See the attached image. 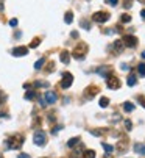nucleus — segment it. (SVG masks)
Returning a JSON list of instances; mask_svg holds the SVG:
<instances>
[{
    "label": "nucleus",
    "instance_id": "nucleus-1",
    "mask_svg": "<svg viewBox=\"0 0 145 158\" xmlns=\"http://www.w3.org/2000/svg\"><path fill=\"white\" fill-rule=\"evenodd\" d=\"M24 141H25V136H24V135L14 133V135H11L10 138H8L6 147H8V149H20V146L24 144Z\"/></svg>",
    "mask_w": 145,
    "mask_h": 158
},
{
    "label": "nucleus",
    "instance_id": "nucleus-2",
    "mask_svg": "<svg viewBox=\"0 0 145 158\" xmlns=\"http://www.w3.org/2000/svg\"><path fill=\"white\" fill-rule=\"evenodd\" d=\"M86 53H87V44H84V42H80L78 45H75L74 52H72L74 58H77V60H83L86 57Z\"/></svg>",
    "mask_w": 145,
    "mask_h": 158
},
{
    "label": "nucleus",
    "instance_id": "nucleus-3",
    "mask_svg": "<svg viewBox=\"0 0 145 158\" xmlns=\"http://www.w3.org/2000/svg\"><path fill=\"white\" fill-rule=\"evenodd\" d=\"M33 141L36 146H44L45 141H47V136H45V133L42 130H38V132H34V135H33Z\"/></svg>",
    "mask_w": 145,
    "mask_h": 158
},
{
    "label": "nucleus",
    "instance_id": "nucleus-4",
    "mask_svg": "<svg viewBox=\"0 0 145 158\" xmlns=\"http://www.w3.org/2000/svg\"><path fill=\"white\" fill-rule=\"evenodd\" d=\"M74 83V75H72L70 72H64L62 74V80H61V88H64V89H67V88H70V85Z\"/></svg>",
    "mask_w": 145,
    "mask_h": 158
},
{
    "label": "nucleus",
    "instance_id": "nucleus-5",
    "mask_svg": "<svg viewBox=\"0 0 145 158\" xmlns=\"http://www.w3.org/2000/svg\"><path fill=\"white\" fill-rule=\"evenodd\" d=\"M92 21L98 22V24H105L109 21V14L105 13V11H98V13H94L92 14Z\"/></svg>",
    "mask_w": 145,
    "mask_h": 158
},
{
    "label": "nucleus",
    "instance_id": "nucleus-6",
    "mask_svg": "<svg viewBox=\"0 0 145 158\" xmlns=\"http://www.w3.org/2000/svg\"><path fill=\"white\" fill-rule=\"evenodd\" d=\"M108 88H109V89H119L120 88V80L117 77H114L112 74L108 77Z\"/></svg>",
    "mask_w": 145,
    "mask_h": 158
},
{
    "label": "nucleus",
    "instance_id": "nucleus-7",
    "mask_svg": "<svg viewBox=\"0 0 145 158\" xmlns=\"http://www.w3.org/2000/svg\"><path fill=\"white\" fill-rule=\"evenodd\" d=\"M44 96H45V97H44V99H45V102H47L49 105H53V104H55V102L58 100L56 92H53V91H47Z\"/></svg>",
    "mask_w": 145,
    "mask_h": 158
},
{
    "label": "nucleus",
    "instance_id": "nucleus-8",
    "mask_svg": "<svg viewBox=\"0 0 145 158\" xmlns=\"http://www.w3.org/2000/svg\"><path fill=\"white\" fill-rule=\"evenodd\" d=\"M123 42L128 45V47H136V45H137V38H136V36H131V35H125Z\"/></svg>",
    "mask_w": 145,
    "mask_h": 158
},
{
    "label": "nucleus",
    "instance_id": "nucleus-9",
    "mask_svg": "<svg viewBox=\"0 0 145 158\" xmlns=\"http://www.w3.org/2000/svg\"><path fill=\"white\" fill-rule=\"evenodd\" d=\"M11 53L14 55V57H24V55L28 53V47H24V45H20V47H14Z\"/></svg>",
    "mask_w": 145,
    "mask_h": 158
},
{
    "label": "nucleus",
    "instance_id": "nucleus-10",
    "mask_svg": "<svg viewBox=\"0 0 145 158\" xmlns=\"http://www.w3.org/2000/svg\"><path fill=\"white\" fill-rule=\"evenodd\" d=\"M98 86H89V88H86V91H84V96L87 97V99H92L94 96H97L98 94Z\"/></svg>",
    "mask_w": 145,
    "mask_h": 158
},
{
    "label": "nucleus",
    "instance_id": "nucleus-11",
    "mask_svg": "<svg viewBox=\"0 0 145 158\" xmlns=\"http://www.w3.org/2000/svg\"><path fill=\"white\" fill-rule=\"evenodd\" d=\"M122 50H123V41H115V42L111 45V52L115 53V55L120 53Z\"/></svg>",
    "mask_w": 145,
    "mask_h": 158
},
{
    "label": "nucleus",
    "instance_id": "nucleus-12",
    "mask_svg": "<svg viewBox=\"0 0 145 158\" xmlns=\"http://www.w3.org/2000/svg\"><path fill=\"white\" fill-rule=\"evenodd\" d=\"M111 71H112V69H111L109 66H102V67H98V69H97V72L100 74L102 77H109L111 74H112Z\"/></svg>",
    "mask_w": 145,
    "mask_h": 158
},
{
    "label": "nucleus",
    "instance_id": "nucleus-13",
    "mask_svg": "<svg viewBox=\"0 0 145 158\" xmlns=\"http://www.w3.org/2000/svg\"><path fill=\"white\" fill-rule=\"evenodd\" d=\"M59 57H61V61L64 63V64H69V61H70V53L67 50H62Z\"/></svg>",
    "mask_w": 145,
    "mask_h": 158
},
{
    "label": "nucleus",
    "instance_id": "nucleus-14",
    "mask_svg": "<svg viewBox=\"0 0 145 158\" xmlns=\"http://www.w3.org/2000/svg\"><path fill=\"white\" fill-rule=\"evenodd\" d=\"M105 132H109V128H94V130H90V133H92L94 136L105 135Z\"/></svg>",
    "mask_w": 145,
    "mask_h": 158
},
{
    "label": "nucleus",
    "instance_id": "nucleus-15",
    "mask_svg": "<svg viewBox=\"0 0 145 158\" xmlns=\"http://www.w3.org/2000/svg\"><path fill=\"white\" fill-rule=\"evenodd\" d=\"M126 81H128V86H134L136 83H137V77H136L134 74H130V75H128V80H126Z\"/></svg>",
    "mask_w": 145,
    "mask_h": 158
},
{
    "label": "nucleus",
    "instance_id": "nucleus-16",
    "mask_svg": "<svg viewBox=\"0 0 145 158\" xmlns=\"http://www.w3.org/2000/svg\"><path fill=\"white\" fill-rule=\"evenodd\" d=\"M25 99L27 100H34V99H38V92H34V91H28L25 94Z\"/></svg>",
    "mask_w": 145,
    "mask_h": 158
},
{
    "label": "nucleus",
    "instance_id": "nucleus-17",
    "mask_svg": "<svg viewBox=\"0 0 145 158\" xmlns=\"http://www.w3.org/2000/svg\"><path fill=\"white\" fill-rule=\"evenodd\" d=\"M80 143V136H75V138H72V139H69V143H67V146L70 147V149H74L75 147V144H78Z\"/></svg>",
    "mask_w": 145,
    "mask_h": 158
},
{
    "label": "nucleus",
    "instance_id": "nucleus-18",
    "mask_svg": "<svg viewBox=\"0 0 145 158\" xmlns=\"http://www.w3.org/2000/svg\"><path fill=\"white\" fill-rule=\"evenodd\" d=\"M64 21H66V24H72V21H74V13L67 11L66 16H64Z\"/></svg>",
    "mask_w": 145,
    "mask_h": 158
},
{
    "label": "nucleus",
    "instance_id": "nucleus-19",
    "mask_svg": "<svg viewBox=\"0 0 145 158\" xmlns=\"http://www.w3.org/2000/svg\"><path fill=\"white\" fill-rule=\"evenodd\" d=\"M123 110L128 111V113H131V111L134 110V105L131 104V102H125V104H123Z\"/></svg>",
    "mask_w": 145,
    "mask_h": 158
},
{
    "label": "nucleus",
    "instance_id": "nucleus-20",
    "mask_svg": "<svg viewBox=\"0 0 145 158\" xmlns=\"http://www.w3.org/2000/svg\"><path fill=\"white\" fill-rule=\"evenodd\" d=\"M44 63H45V58H39L38 61L34 63V69H36V71H38V69H41V67L44 66Z\"/></svg>",
    "mask_w": 145,
    "mask_h": 158
},
{
    "label": "nucleus",
    "instance_id": "nucleus-21",
    "mask_svg": "<svg viewBox=\"0 0 145 158\" xmlns=\"http://www.w3.org/2000/svg\"><path fill=\"white\" fill-rule=\"evenodd\" d=\"M83 158H95V150H84Z\"/></svg>",
    "mask_w": 145,
    "mask_h": 158
},
{
    "label": "nucleus",
    "instance_id": "nucleus-22",
    "mask_svg": "<svg viewBox=\"0 0 145 158\" xmlns=\"http://www.w3.org/2000/svg\"><path fill=\"white\" fill-rule=\"evenodd\" d=\"M137 71H139V75L140 77H145V63H140L137 66Z\"/></svg>",
    "mask_w": 145,
    "mask_h": 158
},
{
    "label": "nucleus",
    "instance_id": "nucleus-23",
    "mask_svg": "<svg viewBox=\"0 0 145 158\" xmlns=\"http://www.w3.org/2000/svg\"><path fill=\"white\" fill-rule=\"evenodd\" d=\"M102 146H103V149H105L106 153H112V152H114V147H112L111 144H106V143H105V144H102Z\"/></svg>",
    "mask_w": 145,
    "mask_h": 158
},
{
    "label": "nucleus",
    "instance_id": "nucleus-24",
    "mask_svg": "<svg viewBox=\"0 0 145 158\" xmlns=\"http://www.w3.org/2000/svg\"><path fill=\"white\" fill-rule=\"evenodd\" d=\"M134 150H136V152H139V153H143V155H145V146H143V144H136Z\"/></svg>",
    "mask_w": 145,
    "mask_h": 158
},
{
    "label": "nucleus",
    "instance_id": "nucleus-25",
    "mask_svg": "<svg viewBox=\"0 0 145 158\" xmlns=\"http://www.w3.org/2000/svg\"><path fill=\"white\" fill-rule=\"evenodd\" d=\"M108 105H109V99H108V97H102L100 99V107L102 108H106Z\"/></svg>",
    "mask_w": 145,
    "mask_h": 158
},
{
    "label": "nucleus",
    "instance_id": "nucleus-26",
    "mask_svg": "<svg viewBox=\"0 0 145 158\" xmlns=\"http://www.w3.org/2000/svg\"><path fill=\"white\" fill-rule=\"evenodd\" d=\"M120 21H122V24H128L131 21V16L130 14H122L120 16Z\"/></svg>",
    "mask_w": 145,
    "mask_h": 158
},
{
    "label": "nucleus",
    "instance_id": "nucleus-27",
    "mask_svg": "<svg viewBox=\"0 0 145 158\" xmlns=\"http://www.w3.org/2000/svg\"><path fill=\"white\" fill-rule=\"evenodd\" d=\"M34 88H49V83H45V81H34Z\"/></svg>",
    "mask_w": 145,
    "mask_h": 158
},
{
    "label": "nucleus",
    "instance_id": "nucleus-28",
    "mask_svg": "<svg viewBox=\"0 0 145 158\" xmlns=\"http://www.w3.org/2000/svg\"><path fill=\"white\" fill-rule=\"evenodd\" d=\"M41 44V39L39 38H36V39H33L31 41V44H30V47H33V49H36V47H38V45Z\"/></svg>",
    "mask_w": 145,
    "mask_h": 158
},
{
    "label": "nucleus",
    "instance_id": "nucleus-29",
    "mask_svg": "<svg viewBox=\"0 0 145 158\" xmlns=\"http://www.w3.org/2000/svg\"><path fill=\"white\" fill-rule=\"evenodd\" d=\"M5 100H6V94H5L3 91H0V105H2Z\"/></svg>",
    "mask_w": 145,
    "mask_h": 158
},
{
    "label": "nucleus",
    "instance_id": "nucleus-30",
    "mask_svg": "<svg viewBox=\"0 0 145 158\" xmlns=\"http://www.w3.org/2000/svg\"><path fill=\"white\" fill-rule=\"evenodd\" d=\"M125 127H126V130H131V128H133L131 120H125Z\"/></svg>",
    "mask_w": 145,
    "mask_h": 158
},
{
    "label": "nucleus",
    "instance_id": "nucleus-31",
    "mask_svg": "<svg viewBox=\"0 0 145 158\" xmlns=\"http://www.w3.org/2000/svg\"><path fill=\"white\" fill-rule=\"evenodd\" d=\"M137 100H139V104H140V105H142V107L145 108V97H142V96H139V97H137Z\"/></svg>",
    "mask_w": 145,
    "mask_h": 158
},
{
    "label": "nucleus",
    "instance_id": "nucleus-32",
    "mask_svg": "<svg viewBox=\"0 0 145 158\" xmlns=\"http://www.w3.org/2000/svg\"><path fill=\"white\" fill-rule=\"evenodd\" d=\"M81 27H83V28H86V30H89V28H90V24H89V22H81Z\"/></svg>",
    "mask_w": 145,
    "mask_h": 158
},
{
    "label": "nucleus",
    "instance_id": "nucleus-33",
    "mask_svg": "<svg viewBox=\"0 0 145 158\" xmlns=\"http://www.w3.org/2000/svg\"><path fill=\"white\" fill-rule=\"evenodd\" d=\"M106 3H109V5H112V6H115L117 3H119V0H106Z\"/></svg>",
    "mask_w": 145,
    "mask_h": 158
},
{
    "label": "nucleus",
    "instance_id": "nucleus-34",
    "mask_svg": "<svg viewBox=\"0 0 145 158\" xmlns=\"http://www.w3.org/2000/svg\"><path fill=\"white\" fill-rule=\"evenodd\" d=\"M53 67H55V64H53V63H50L49 66H47V72H53Z\"/></svg>",
    "mask_w": 145,
    "mask_h": 158
},
{
    "label": "nucleus",
    "instance_id": "nucleus-35",
    "mask_svg": "<svg viewBox=\"0 0 145 158\" xmlns=\"http://www.w3.org/2000/svg\"><path fill=\"white\" fill-rule=\"evenodd\" d=\"M10 25H11V27H16V25H17V19H11V21H10Z\"/></svg>",
    "mask_w": 145,
    "mask_h": 158
},
{
    "label": "nucleus",
    "instance_id": "nucleus-36",
    "mask_svg": "<svg viewBox=\"0 0 145 158\" xmlns=\"http://www.w3.org/2000/svg\"><path fill=\"white\" fill-rule=\"evenodd\" d=\"M70 36H72V38H78V31H72Z\"/></svg>",
    "mask_w": 145,
    "mask_h": 158
},
{
    "label": "nucleus",
    "instance_id": "nucleus-37",
    "mask_svg": "<svg viewBox=\"0 0 145 158\" xmlns=\"http://www.w3.org/2000/svg\"><path fill=\"white\" fill-rule=\"evenodd\" d=\"M19 158H30V155H28V153H20Z\"/></svg>",
    "mask_w": 145,
    "mask_h": 158
},
{
    "label": "nucleus",
    "instance_id": "nucleus-38",
    "mask_svg": "<svg viewBox=\"0 0 145 158\" xmlns=\"http://www.w3.org/2000/svg\"><path fill=\"white\" fill-rule=\"evenodd\" d=\"M58 130H61V125H58V127H55V128H53V130H52V133H56Z\"/></svg>",
    "mask_w": 145,
    "mask_h": 158
},
{
    "label": "nucleus",
    "instance_id": "nucleus-39",
    "mask_svg": "<svg viewBox=\"0 0 145 158\" xmlns=\"http://www.w3.org/2000/svg\"><path fill=\"white\" fill-rule=\"evenodd\" d=\"M120 67H122L123 71H128V69H130V67H128V64H122V66H120Z\"/></svg>",
    "mask_w": 145,
    "mask_h": 158
},
{
    "label": "nucleus",
    "instance_id": "nucleus-40",
    "mask_svg": "<svg viewBox=\"0 0 145 158\" xmlns=\"http://www.w3.org/2000/svg\"><path fill=\"white\" fill-rule=\"evenodd\" d=\"M0 11H3V0H0Z\"/></svg>",
    "mask_w": 145,
    "mask_h": 158
},
{
    "label": "nucleus",
    "instance_id": "nucleus-41",
    "mask_svg": "<svg viewBox=\"0 0 145 158\" xmlns=\"http://www.w3.org/2000/svg\"><path fill=\"white\" fill-rule=\"evenodd\" d=\"M130 5H131V0H126V3H125V6H126V8H128Z\"/></svg>",
    "mask_w": 145,
    "mask_h": 158
},
{
    "label": "nucleus",
    "instance_id": "nucleus-42",
    "mask_svg": "<svg viewBox=\"0 0 145 158\" xmlns=\"http://www.w3.org/2000/svg\"><path fill=\"white\" fill-rule=\"evenodd\" d=\"M140 16H142L143 19H145V10H143V11H140Z\"/></svg>",
    "mask_w": 145,
    "mask_h": 158
},
{
    "label": "nucleus",
    "instance_id": "nucleus-43",
    "mask_svg": "<svg viewBox=\"0 0 145 158\" xmlns=\"http://www.w3.org/2000/svg\"><path fill=\"white\" fill-rule=\"evenodd\" d=\"M142 58L145 60V52H142Z\"/></svg>",
    "mask_w": 145,
    "mask_h": 158
},
{
    "label": "nucleus",
    "instance_id": "nucleus-44",
    "mask_svg": "<svg viewBox=\"0 0 145 158\" xmlns=\"http://www.w3.org/2000/svg\"><path fill=\"white\" fill-rule=\"evenodd\" d=\"M103 158H111V156H109V153H108V155H106V156H103Z\"/></svg>",
    "mask_w": 145,
    "mask_h": 158
},
{
    "label": "nucleus",
    "instance_id": "nucleus-45",
    "mask_svg": "<svg viewBox=\"0 0 145 158\" xmlns=\"http://www.w3.org/2000/svg\"><path fill=\"white\" fill-rule=\"evenodd\" d=\"M0 158H3V156H2V155H0Z\"/></svg>",
    "mask_w": 145,
    "mask_h": 158
}]
</instances>
